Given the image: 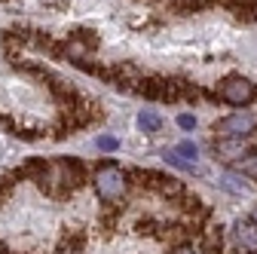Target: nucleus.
I'll list each match as a JSON object with an SVG mask.
<instances>
[{
    "mask_svg": "<svg viewBox=\"0 0 257 254\" xmlns=\"http://www.w3.org/2000/svg\"><path fill=\"white\" fill-rule=\"evenodd\" d=\"M217 184L227 190V193H233V196H248V193H251L248 178H245V175H236V172H223Z\"/></svg>",
    "mask_w": 257,
    "mask_h": 254,
    "instance_id": "obj_5",
    "label": "nucleus"
},
{
    "mask_svg": "<svg viewBox=\"0 0 257 254\" xmlns=\"http://www.w3.org/2000/svg\"><path fill=\"white\" fill-rule=\"evenodd\" d=\"M236 239H239L245 248H251V251H254V248H257V224L251 227L248 220H239V224H236Z\"/></svg>",
    "mask_w": 257,
    "mask_h": 254,
    "instance_id": "obj_6",
    "label": "nucleus"
},
{
    "mask_svg": "<svg viewBox=\"0 0 257 254\" xmlns=\"http://www.w3.org/2000/svg\"><path fill=\"white\" fill-rule=\"evenodd\" d=\"M138 125H141L147 135H156V132H159V125H163V119H159L153 110H141V113H138Z\"/></svg>",
    "mask_w": 257,
    "mask_h": 254,
    "instance_id": "obj_7",
    "label": "nucleus"
},
{
    "mask_svg": "<svg viewBox=\"0 0 257 254\" xmlns=\"http://www.w3.org/2000/svg\"><path fill=\"white\" fill-rule=\"evenodd\" d=\"M251 220H254V224H257V208H254V211H251Z\"/></svg>",
    "mask_w": 257,
    "mask_h": 254,
    "instance_id": "obj_13",
    "label": "nucleus"
},
{
    "mask_svg": "<svg viewBox=\"0 0 257 254\" xmlns=\"http://www.w3.org/2000/svg\"><path fill=\"white\" fill-rule=\"evenodd\" d=\"M128 190V178L119 166H101L95 172V193L104 202H119Z\"/></svg>",
    "mask_w": 257,
    "mask_h": 254,
    "instance_id": "obj_1",
    "label": "nucleus"
},
{
    "mask_svg": "<svg viewBox=\"0 0 257 254\" xmlns=\"http://www.w3.org/2000/svg\"><path fill=\"white\" fill-rule=\"evenodd\" d=\"M220 98L227 104H248L254 98V83H248L245 77H227L220 83Z\"/></svg>",
    "mask_w": 257,
    "mask_h": 254,
    "instance_id": "obj_3",
    "label": "nucleus"
},
{
    "mask_svg": "<svg viewBox=\"0 0 257 254\" xmlns=\"http://www.w3.org/2000/svg\"><path fill=\"white\" fill-rule=\"evenodd\" d=\"M257 125V116L254 113H230V116H223L217 125H214V132H220V138H245L251 129Z\"/></svg>",
    "mask_w": 257,
    "mask_h": 254,
    "instance_id": "obj_2",
    "label": "nucleus"
},
{
    "mask_svg": "<svg viewBox=\"0 0 257 254\" xmlns=\"http://www.w3.org/2000/svg\"><path fill=\"white\" fill-rule=\"evenodd\" d=\"M175 254H205V251L196 245H181V248H175Z\"/></svg>",
    "mask_w": 257,
    "mask_h": 254,
    "instance_id": "obj_12",
    "label": "nucleus"
},
{
    "mask_svg": "<svg viewBox=\"0 0 257 254\" xmlns=\"http://www.w3.org/2000/svg\"><path fill=\"white\" fill-rule=\"evenodd\" d=\"M175 153L184 156V160H190V163H196V156H199V150H196V144H193V141H181L175 147Z\"/></svg>",
    "mask_w": 257,
    "mask_h": 254,
    "instance_id": "obj_9",
    "label": "nucleus"
},
{
    "mask_svg": "<svg viewBox=\"0 0 257 254\" xmlns=\"http://www.w3.org/2000/svg\"><path fill=\"white\" fill-rule=\"evenodd\" d=\"M166 163H169V166H175V169H184V172H196V163L184 160V156H178L175 150H166Z\"/></svg>",
    "mask_w": 257,
    "mask_h": 254,
    "instance_id": "obj_8",
    "label": "nucleus"
},
{
    "mask_svg": "<svg viewBox=\"0 0 257 254\" xmlns=\"http://www.w3.org/2000/svg\"><path fill=\"white\" fill-rule=\"evenodd\" d=\"M214 153L223 163H239V160H248L251 156V144L242 141V138H220L214 144Z\"/></svg>",
    "mask_w": 257,
    "mask_h": 254,
    "instance_id": "obj_4",
    "label": "nucleus"
},
{
    "mask_svg": "<svg viewBox=\"0 0 257 254\" xmlns=\"http://www.w3.org/2000/svg\"><path fill=\"white\" fill-rule=\"evenodd\" d=\"M95 144H98V147H101V150H107V153H110V150H116V147H119V141H116V138H113V135H101V138H98V141H95Z\"/></svg>",
    "mask_w": 257,
    "mask_h": 254,
    "instance_id": "obj_10",
    "label": "nucleus"
},
{
    "mask_svg": "<svg viewBox=\"0 0 257 254\" xmlns=\"http://www.w3.org/2000/svg\"><path fill=\"white\" fill-rule=\"evenodd\" d=\"M178 125H181V129H196V116H193V113H181Z\"/></svg>",
    "mask_w": 257,
    "mask_h": 254,
    "instance_id": "obj_11",
    "label": "nucleus"
}]
</instances>
